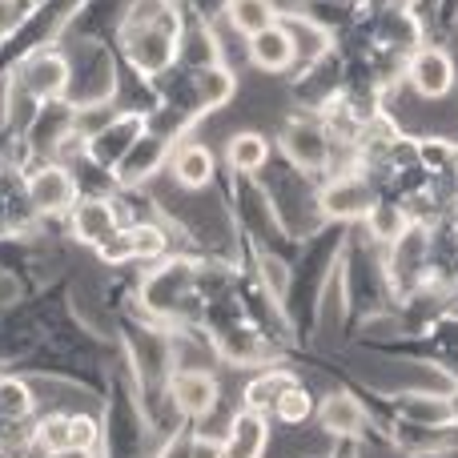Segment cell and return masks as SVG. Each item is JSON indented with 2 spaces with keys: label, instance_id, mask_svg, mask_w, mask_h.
I'll return each mask as SVG.
<instances>
[{
  "label": "cell",
  "instance_id": "1",
  "mask_svg": "<svg viewBox=\"0 0 458 458\" xmlns=\"http://www.w3.org/2000/svg\"><path fill=\"white\" fill-rule=\"evenodd\" d=\"M121 45L141 77L169 72L182 53V21L169 0H137L121 21Z\"/></svg>",
  "mask_w": 458,
  "mask_h": 458
},
{
  "label": "cell",
  "instance_id": "2",
  "mask_svg": "<svg viewBox=\"0 0 458 458\" xmlns=\"http://www.w3.org/2000/svg\"><path fill=\"white\" fill-rule=\"evenodd\" d=\"M85 198L77 182V169L61 161H40L24 174V201L37 217H69L77 201Z\"/></svg>",
  "mask_w": 458,
  "mask_h": 458
},
{
  "label": "cell",
  "instance_id": "3",
  "mask_svg": "<svg viewBox=\"0 0 458 458\" xmlns=\"http://www.w3.org/2000/svg\"><path fill=\"white\" fill-rule=\"evenodd\" d=\"M16 93H24L37 105H61L69 97V56L56 48H37L24 56V64L13 77Z\"/></svg>",
  "mask_w": 458,
  "mask_h": 458
},
{
  "label": "cell",
  "instance_id": "4",
  "mask_svg": "<svg viewBox=\"0 0 458 458\" xmlns=\"http://www.w3.org/2000/svg\"><path fill=\"white\" fill-rule=\"evenodd\" d=\"M378 206V193H374L370 177H362L358 169H346V174H334L330 182L318 190V214L326 222H358Z\"/></svg>",
  "mask_w": 458,
  "mask_h": 458
},
{
  "label": "cell",
  "instance_id": "5",
  "mask_svg": "<svg viewBox=\"0 0 458 458\" xmlns=\"http://www.w3.org/2000/svg\"><path fill=\"white\" fill-rule=\"evenodd\" d=\"M403 72H406V85H411L414 97H422V101H446L458 85L454 56L446 53V48H435V45L414 48Z\"/></svg>",
  "mask_w": 458,
  "mask_h": 458
},
{
  "label": "cell",
  "instance_id": "6",
  "mask_svg": "<svg viewBox=\"0 0 458 458\" xmlns=\"http://www.w3.org/2000/svg\"><path fill=\"white\" fill-rule=\"evenodd\" d=\"M282 149H285V157L293 161L298 174H318V169H330L334 133L326 129V121L293 117L282 133Z\"/></svg>",
  "mask_w": 458,
  "mask_h": 458
},
{
  "label": "cell",
  "instance_id": "7",
  "mask_svg": "<svg viewBox=\"0 0 458 458\" xmlns=\"http://www.w3.org/2000/svg\"><path fill=\"white\" fill-rule=\"evenodd\" d=\"M169 403L182 419L201 422L217 411L222 403V386H217L214 370H174L169 374Z\"/></svg>",
  "mask_w": 458,
  "mask_h": 458
},
{
  "label": "cell",
  "instance_id": "8",
  "mask_svg": "<svg viewBox=\"0 0 458 458\" xmlns=\"http://www.w3.org/2000/svg\"><path fill=\"white\" fill-rule=\"evenodd\" d=\"M366 427H370V414H366V406L350 390H330L318 403V430L322 435L338 438V443H358L366 435Z\"/></svg>",
  "mask_w": 458,
  "mask_h": 458
},
{
  "label": "cell",
  "instance_id": "9",
  "mask_svg": "<svg viewBox=\"0 0 458 458\" xmlns=\"http://www.w3.org/2000/svg\"><path fill=\"white\" fill-rule=\"evenodd\" d=\"M72 222V237L85 245H93V250H101L105 242H113V237L121 233V209L113 198H101V193H93V198H81L77 209L69 214Z\"/></svg>",
  "mask_w": 458,
  "mask_h": 458
},
{
  "label": "cell",
  "instance_id": "10",
  "mask_svg": "<svg viewBox=\"0 0 458 458\" xmlns=\"http://www.w3.org/2000/svg\"><path fill=\"white\" fill-rule=\"evenodd\" d=\"M274 422L269 414H258V411H237L229 419V430L222 435V446H225V458H266L269 454V443H274Z\"/></svg>",
  "mask_w": 458,
  "mask_h": 458
},
{
  "label": "cell",
  "instance_id": "11",
  "mask_svg": "<svg viewBox=\"0 0 458 458\" xmlns=\"http://www.w3.org/2000/svg\"><path fill=\"white\" fill-rule=\"evenodd\" d=\"M245 61H250L258 72H285L293 61H298L290 29L277 21V24H269V29H261L258 37H250L245 40Z\"/></svg>",
  "mask_w": 458,
  "mask_h": 458
},
{
  "label": "cell",
  "instance_id": "12",
  "mask_svg": "<svg viewBox=\"0 0 458 458\" xmlns=\"http://www.w3.org/2000/svg\"><path fill=\"white\" fill-rule=\"evenodd\" d=\"M169 174H174V182L182 185V190L198 193V190H206V185H214V177H217V157H214V149H209V145L185 141L182 149L169 157Z\"/></svg>",
  "mask_w": 458,
  "mask_h": 458
},
{
  "label": "cell",
  "instance_id": "13",
  "mask_svg": "<svg viewBox=\"0 0 458 458\" xmlns=\"http://www.w3.org/2000/svg\"><path fill=\"white\" fill-rule=\"evenodd\" d=\"M398 414L411 430H451V403L443 390H411L398 403Z\"/></svg>",
  "mask_w": 458,
  "mask_h": 458
},
{
  "label": "cell",
  "instance_id": "14",
  "mask_svg": "<svg viewBox=\"0 0 458 458\" xmlns=\"http://www.w3.org/2000/svg\"><path fill=\"white\" fill-rule=\"evenodd\" d=\"M165 153H169V141H165V137L145 133L141 141H137L133 149L125 153V161H121V165L113 169V174H117V182H121V185H141V182H149V177L161 169Z\"/></svg>",
  "mask_w": 458,
  "mask_h": 458
},
{
  "label": "cell",
  "instance_id": "15",
  "mask_svg": "<svg viewBox=\"0 0 458 458\" xmlns=\"http://www.w3.org/2000/svg\"><path fill=\"white\" fill-rule=\"evenodd\" d=\"M233 93H237L233 69H225L217 61L198 64V72H193V101H198V109H222V105L233 101Z\"/></svg>",
  "mask_w": 458,
  "mask_h": 458
},
{
  "label": "cell",
  "instance_id": "16",
  "mask_svg": "<svg viewBox=\"0 0 458 458\" xmlns=\"http://www.w3.org/2000/svg\"><path fill=\"white\" fill-rule=\"evenodd\" d=\"M225 161L233 174L242 177H253L269 165V137L258 133V129H242L225 141Z\"/></svg>",
  "mask_w": 458,
  "mask_h": 458
},
{
  "label": "cell",
  "instance_id": "17",
  "mask_svg": "<svg viewBox=\"0 0 458 458\" xmlns=\"http://www.w3.org/2000/svg\"><path fill=\"white\" fill-rule=\"evenodd\" d=\"M225 21L237 37L250 40V37H258L261 29L282 21V13H277L274 0H225Z\"/></svg>",
  "mask_w": 458,
  "mask_h": 458
},
{
  "label": "cell",
  "instance_id": "18",
  "mask_svg": "<svg viewBox=\"0 0 458 458\" xmlns=\"http://www.w3.org/2000/svg\"><path fill=\"white\" fill-rule=\"evenodd\" d=\"M293 382L290 370H277V366H261V374H253L242 390V406L245 411H258V414H269L274 403L282 398V390Z\"/></svg>",
  "mask_w": 458,
  "mask_h": 458
},
{
  "label": "cell",
  "instance_id": "19",
  "mask_svg": "<svg viewBox=\"0 0 458 458\" xmlns=\"http://www.w3.org/2000/svg\"><path fill=\"white\" fill-rule=\"evenodd\" d=\"M318 414V398L306 390V382H298L293 378L290 386L282 390V398L274 403V411H269V419L277 422V427H285V430H301L310 419Z\"/></svg>",
  "mask_w": 458,
  "mask_h": 458
},
{
  "label": "cell",
  "instance_id": "20",
  "mask_svg": "<svg viewBox=\"0 0 458 458\" xmlns=\"http://www.w3.org/2000/svg\"><path fill=\"white\" fill-rule=\"evenodd\" d=\"M37 390H32V382L24 378H13V374H4L0 378V422H13V427H21V422H29L32 414H37Z\"/></svg>",
  "mask_w": 458,
  "mask_h": 458
},
{
  "label": "cell",
  "instance_id": "21",
  "mask_svg": "<svg viewBox=\"0 0 458 458\" xmlns=\"http://www.w3.org/2000/svg\"><path fill=\"white\" fill-rule=\"evenodd\" d=\"M29 443H32V451H40V454H56V451H64V446H72V427H69V411H48L45 419H37L32 422V430H29Z\"/></svg>",
  "mask_w": 458,
  "mask_h": 458
},
{
  "label": "cell",
  "instance_id": "22",
  "mask_svg": "<svg viewBox=\"0 0 458 458\" xmlns=\"http://www.w3.org/2000/svg\"><path fill=\"white\" fill-rule=\"evenodd\" d=\"M411 225H414V217L406 214L403 206H390V201H378V206L366 214V229H370V237H374L378 245H386V250H390V245H394Z\"/></svg>",
  "mask_w": 458,
  "mask_h": 458
},
{
  "label": "cell",
  "instance_id": "23",
  "mask_svg": "<svg viewBox=\"0 0 458 458\" xmlns=\"http://www.w3.org/2000/svg\"><path fill=\"white\" fill-rule=\"evenodd\" d=\"M125 237H129V250H133V261H157L169 253V233H165V225H157V222L129 225Z\"/></svg>",
  "mask_w": 458,
  "mask_h": 458
},
{
  "label": "cell",
  "instance_id": "24",
  "mask_svg": "<svg viewBox=\"0 0 458 458\" xmlns=\"http://www.w3.org/2000/svg\"><path fill=\"white\" fill-rule=\"evenodd\" d=\"M258 277H261V293H269V298H285V290H290V282H293V269H290V261L266 253V258L258 261Z\"/></svg>",
  "mask_w": 458,
  "mask_h": 458
},
{
  "label": "cell",
  "instance_id": "25",
  "mask_svg": "<svg viewBox=\"0 0 458 458\" xmlns=\"http://www.w3.org/2000/svg\"><path fill=\"white\" fill-rule=\"evenodd\" d=\"M69 427H72V446H89L97 451L105 438V427L97 414H85V411H69Z\"/></svg>",
  "mask_w": 458,
  "mask_h": 458
},
{
  "label": "cell",
  "instance_id": "26",
  "mask_svg": "<svg viewBox=\"0 0 458 458\" xmlns=\"http://www.w3.org/2000/svg\"><path fill=\"white\" fill-rule=\"evenodd\" d=\"M190 458H225L222 438H214L209 430H193V438H190Z\"/></svg>",
  "mask_w": 458,
  "mask_h": 458
},
{
  "label": "cell",
  "instance_id": "27",
  "mask_svg": "<svg viewBox=\"0 0 458 458\" xmlns=\"http://www.w3.org/2000/svg\"><path fill=\"white\" fill-rule=\"evenodd\" d=\"M190 430H174V435L165 438V446H161L153 458H190Z\"/></svg>",
  "mask_w": 458,
  "mask_h": 458
},
{
  "label": "cell",
  "instance_id": "28",
  "mask_svg": "<svg viewBox=\"0 0 458 458\" xmlns=\"http://www.w3.org/2000/svg\"><path fill=\"white\" fill-rule=\"evenodd\" d=\"M48 458H101L97 451H89V446H64V451L48 454Z\"/></svg>",
  "mask_w": 458,
  "mask_h": 458
},
{
  "label": "cell",
  "instance_id": "29",
  "mask_svg": "<svg viewBox=\"0 0 458 458\" xmlns=\"http://www.w3.org/2000/svg\"><path fill=\"white\" fill-rule=\"evenodd\" d=\"M446 403H451V427L458 430V382H454L451 390H446Z\"/></svg>",
  "mask_w": 458,
  "mask_h": 458
},
{
  "label": "cell",
  "instance_id": "30",
  "mask_svg": "<svg viewBox=\"0 0 458 458\" xmlns=\"http://www.w3.org/2000/svg\"><path fill=\"white\" fill-rule=\"evenodd\" d=\"M169 4H177V0H169Z\"/></svg>",
  "mask_w": 458,
  "mask_h": 458
},
{
  "label": "cell",
  "instance_id": "31",
  "mask_svg": "<svg viewBox=\"0 0 458 458\" xmlns=\"http://www.w3.org/2000/svg\"><path fill=\"white\" fill-rule=\"evenodd\" d=\"M37 4H40V0H37Z\"/></svg>",
  "mask_w": 458,
  "mask_h": 458
}]
</instances>
